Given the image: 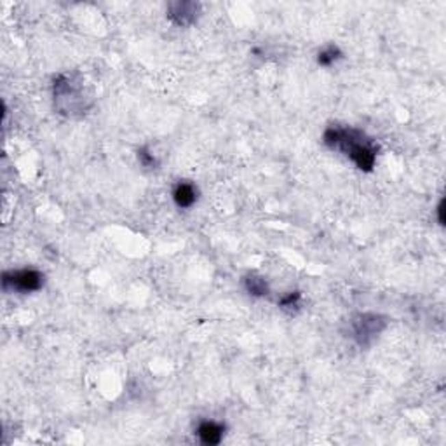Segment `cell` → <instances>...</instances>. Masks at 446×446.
Instances as JSON below:
<instances>
[{
  "label": "cell",
  "instance_id": "6da1fadb",
  "mask_svg": "<svg viewBox=\"0 0 446 446\" xmlns=\"http://www.w3.org/2000/svg\"><path fill=\"white\" fill-rule=\"evenodd\" d=\"M324 145L340 150L354 162L356 168L365 173L373 171L377 162V145L356 127L330 126L323 135Z\"/></svg>",
  "mask_w": 446,
  "mask_h": 446
},
{
  "label": "cell",
  "instance_id": "7a4b0ae2",
  "mask_svg": "<svg viewBox=\"0 0 446 446\" xmlns=\"http://www.w3.org/2000/svg\"><path fill=\"white\" fill-rule=\"evenodd\" d=\"M387 328V317L373 312L358 314L350 321V337L361 347L369 345Z\"/></svg>",
  "mask_w": 446,
  "mask_h": 446
},
{
  "label": "cell",
  "instance_id": "3957f363",
  "mask_svg": "<svg viewBox=\"0 0 446 446\" xmlns=\"http://www.w3.org/2000/svg\"><path fill=\"white\" fill-rule=\"evenodd\" d=\"M54 101L62 114H75V112L86 110L82 89L79 88L68 75H60L54 81Z\"/></svg>",
  "mask_w": 446,
  "mask_h": 446
},
{
  "label": "cell",
  "instance_id": "277c9868",
  "mask_svg": "<svg viewBox=\"0 0 446 446\" xmlns=\"http://www.w3.org/2000/svg\"><path fill=\"white\" fill-rule=\"evenodd\" d=\"M2 286L5 291H39L44 286V274L35 269L11 270V272H4V276H2Z\"/></svg>",
  "mask_w": 446,
  "mask_h": 446
},
{
  "label": "cell",
  "instance_id": "5b68a950",
  "mask_svg": "<svg viewBox=\"0 0 446 446\" xmlns=\"http://www.w3.org/2000/svg\"><path fill=\"white\" fill-rule=\"evenodd\" d=\"M200 16V4L197 2H173L168 5V18L176 27H190Z\"/></svg>",
  "mask_w": 446,
  "mask_h": 446
},
{
  "label": "cell",
  "instance_id": "8992f818",
  "mask_svg": "<svg viewBox=\"0 0 446 446\" xmlns=\"http://www.w3.org/2000/svg\"><path fill=\"white\" fill-rule=\"evenodd\" d=\"M225 431H227L225 423L215 422V420H202L197 427V436H199V441L202 445L213 446L222 443Z\"/></svg>",
  "mask_w": 446,
  "mask_h": 446
},
{
  "label": "cell",
  "instance_id": "52a82bcc",
  "mask_svg": "<svg viewBox=\"0 0 446 446\" xmlns=\"http://www.w3.org/2000/svg\"><path fill=\"white\" fill-rule=\"evenodd\" d=\"M199 199V190L190 181H178L173 189V200L180 209L192 208Z\"/></svg>",
  "mask_w": 446,
  "mask_h": 446
},
{
  "label": "cell",
  "instance_id": "ba28073f",
  "mask_svg": "<svg viewBox=\"0 0 446 446\" xmlns=\"http://www.w3.org/2000/svg\"><path fill=\"white\" fill-rule=\"evenodd\" d=\"M244 288L253 296L269 295V285H267V281L262 276H257V274H248V276L244 277Z\"/></svg>",
  "mask_w": 446,
  "mask_h": 446
},
{
  "label": "cell",
  "instance_id": "9c48e42d",
  "mask_svg": "<svg viewBox=\"0 0 446 446\" xmlns=\"http://www.w3.org/2000/svg\"><path fill=\"white\" fill-rule=\"evenodd\" d=\"M342 51H340L339 46H326L324 49L319 51V54H317V65L321 66H331L334 65V63L339 62V60H342Z\"/></svg>",
  "mask_w": 446,
  "mask_h": 446
},
{
  "label": "cell",
  "instance_id": "30bf717a",
  "mask_svg": "<svg viewBox=\"0 0 446 446\" xmlns=\"http://www.w3.org/2000/svg\"><path fill=\"white\" fill-rule=\"evenodd\" d=\"M138 161L143 168H146V170H154V168H157L159 166V159L155 157L146 146H142V148L138 150Z\"/></svg>",
  "mask_w": 446,
  "mask_h": 446
},
{
  "label": "cell",
  "instance_id": "8fae6325",
  "mask_svg": "<svg viewBox=\"0 0 446 446\" xmlns=\"http://www.w3.org/2000/svg\"><path fill=\"white\" fill-rule=\"evenodd\" d=\"M300 300H302V293L291 291V293H288L286 296H283L281 302H279V305H281L283 309H291V307H296Z\"/></svg>",
  "mask_w": 446,
  "mask_h": 446
},
{
  "label": "cell",
  "instance_id": "7c38bea8",
  "mask_svg": "<svg viewBox=\"0 0 446 446\" xmlns=\"http://www.w3.org/2000/svg\"><path fill=\"white\" fill-rule=\"evenodd\" d=\"M438 216H439V223L443 225V200L439 202V206H438Z\"/></svg>",
  "mask_w": 446,
  "mask_h": 446
}]
</instances>
